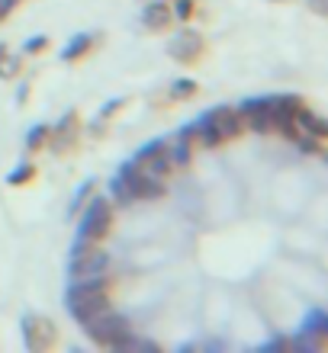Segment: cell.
<instances>
[{"instance_id":"obj_28","label":"cell","mask_w":328,"mask_h":353,"mask_svg":"<svg viewBox=\"0 0 328 353\" xmlns=\"http://www.w3.org/2000/svg\"><path fill=\"white\" fill-rule=\"evenodd\" d=\"M3 52H7V48H3V46H0V55H3Z\"/></svg>"},{"instance_id":"obj_2","label":"cell","mask_w":328,"mask_h":353,"mask_svg":"<svg viewBox=\"0 0 328 353\" xmlns=\"http://www.w3.org/2000/svg\"><path fill=\"white\" fill-rule=\"evenodd\" d=\"M110 225H113V205L110 199H90L87 203V212L81 219V228H77V238H84V241H104L106 234H110Z\"/></svg>"},{"instance_id":"obj_7","label":"cell","mask_w":328,"mask_h":353,"mask_svg":"<svg viewBox=\"0 0 328 353\" xmlns=\"http://www.w3.org/2000/svg\"><path fill=\"white\" fill-rule=\"evenodd\" d=\"M23 337H26L29 350H48V347H55L58 331L48 318L29 315V318H23Z\"/></svg>"},{"instance_id":"obj_20","label":"cell","mask_w":328,"mask_h":353,"mask_svg":"<svg viewBox=\"0 0 328 353\" xmlns=\"http://www.w3.org/2000/svg\"><path fill=\"white\" fill-rule=\"evenodd\" d=\"M197 81H187V77H180L177 84L171 87V93H174V97H177V100H187V97H197Z\"/></svg>"},{"instance_id":"obj_12","label":"cell","mask_w":328,"mask_h":353,"mask_svg":"<svg viewBox=\"0 0 328 353\" xmlns=\"http://www.w3.org/2000/svg\"><path fill=\"white\" fill-rule=\"evenodd\" d=\"M68 312H71V315L84 325V321H90V318L110 312V296H106V299H94V302H68Z\"/></svg>"},{"instance_id":"obj_16","label":"cell","mask_w":328,"mask_h":353,"mask_svg":"<svg viewBox=\"0 0 328 353\" xmlns=\"http://www.w3.org/2000/svg\"><path fill=\"white\" fill-rule=\"evenodd\" d=\"M190 158H193V148H190L184 139H177V145H174V148H168V161L174 164V168H187Z\"/></svg>"},{"instance_id":"obj_11","label":"cell","mask_w":328,"mask_h":353,"mask_svg":"<svg viewBox=\"0 0 328 353\" xmlns=\"http://www.w3.org/2000/svg\"><path fill=\"white\" fill-rule=\"evenodd\" d=\"M75 139H77V112H68L65 119L58 122V129L52 132V145H55V151H68L71 145H75Z\"/></svg>"},{"instance_id":"obj_22","label":"cell","mask_w":328,"mask_h":353,"mask_svg":"<svg viewBox=\"0 0 328 353\" xmlns=\"http://www.w3.org/2000/svg\"><path fill=\"white\" fill-rule=\"evenodd\" d=\"M122 106H126V97H119V100H110V103L104 106V110H100V119H97V122H106V119L113 116V112H119Z\"/></svg>"},{"instance_id":"obj_26","label":"cell","mask_w":328,"mask_h":353,"mask_svg":"<svg viewBox=\"0 0 328 353\" xmlns=\"http://www.w3.org/2000/svg\"><path fill=\"white\" fill-rule=\"evenodd\" d=\"M306 7L312 10V13H319V17H325L328 7H325V0H306Z\"/></svg>"},{"instance_id":"obj_3","label":"cell","mask_w":328,"mask_h":353,"mask_svg":"<svg viewBox=\"0 0 328 353\" xmlns=\"http://www.w3.org/2000/svg\"><path fill=\"white\" fill-rule=\"evenodd\" d=\"M119 176L126 180V186L132 190V196H135V203H151V199H161L164 196V180H158V176H148L142 174L135 164H122L119 168Z\"/></svg>"},{"instance_id":"obj_4","label":"cell","mask_w":328,"mask_h":353,"mask_svg":"<svg viewBox=\"0 0 328 353\" xmlns=\"http://www.w3.org/2000/svg\"><path fill=\"white\" fill-rule=\"evenodd\" d=\"M132 164H135L142 174L158 176V180H168V176L177 170L168 161V145H164V141H151V145H145V148L132 158Z\"/></svg>"},{"instance_id":"obj_17","label":"cell","mask_w":328,"mask_h":353,"mask_svg":"<svg viewBox=\"0 0 328 353\" xmlns=\"http://www.w3.org/2000/svg\"><path fill=\"white\" fill-rule=\"evenodd\" d=\"M48 139H52V129H48V125H36V129L26 135V148L42 151V148H48Z\"/></svg>"},{"instance_id":"obj_23","label":"cell","mask_w":328,"mask_h":353,"mask_svg":"<svg viewBox=\"0 0 328 353\" xmlns=\"http://www.w3.org/2000/svg\"><path fill=\"white\" fill-rule=\"evenodd\" d=\"M46 46H48V36H32L26 42V52L29 55H39V52H46Z\"/></svg>"},{"instance_id":"obj_6","label":"cell","mask_w":328,"mask_h":353,"mask_svg":"<svg viewBox=\"0 0 328 353\" xmlns=\"http://www.w3.org/2000/svg\"><path fill=\"white\" fill-rule=\"evenodd\" d=\"M106 267H110V254L100 251V244H97L94 251H87V254H77V257H71V267H68V273H71V283H77V279L104 276Z\"/></svg>"},{"instance_id":"obj_25","label":"cell","mask_w":328,"mask_h":353,"mask_svg":"<svg viewBox=\"0 0 328 353\" xmlns=\"http://www.w3.org/2000/svg\"><path fill=\"white\" fill-rule=\"evenodd\" d=\"M193 17V0H177V19Z\"/></svg>"},{"instance_id":"obj_13","label":"cell","mask_w":328,"mask_h":353,"mask_svg":"<svg viewBox=\"0 0 328 353\" xmlns=\"http://www.w3.org/2000/svg\"><path fill=\"white\" fill-rule=\"evenodd\" d=\"M171 19H174V13H171V7L164 3V0H158V3H148V7H145V26H148L151 32L168 29Z\"/></svg>"},{"instance_id":"obj_21","label":"cell","mask_w":328,"mask_h":353,"mask_svg":"<svg viewBox=\"0 0 328 353\" xmlns=\"http://www.w3.org/2000/svg\"><path fill=\"white\" fill-rule=\"evenodd\" d=\"M113 196H116L122 205H132V203H135V196H132V190L126 186V180H122V176H116V180H113Z\"/></svg>"},{"instance_id":"obj_5","label":"cell","mask_w":328,"mask_h":353,"mask_svg":"<svg viewBox=\"0 0 328 353\" xmlns=\"http://www.w3.org/2000/svg\"><path fill=\"white\" fill-rule=\"evenodd\" d=\"M203 122L213 129V135H216L219 145L229 141V139H238L242 129H244L242 116H238V110H232V106H213V110L203 116Z\"/></svg>"},{"instance_id":"obj_18","label":"cell","mask_w":328,"mask_h":353,"mask_svg":"<svg viewBox=\"0 0 328 353\" xmlns=\"http://www.w3.org/2000/svg\"><path fill=\"white\" fill-rule=\"evenodd\" d=\"M19 68H23V58L17 55H0V77H17L19 74Z\"/></svg>"},{"instance_id":"obj_9","label":"cell","mask_w":328,"mask_h":353,"mask_svg":"<svg viewBox=\"0 0 328 353\" xmlns=\"http://www.w3.org/2000/svg\"><path fill=\"white\" fill-rule=\"evenodd\" d=\"M238 116H242V122L248 125V129H254V132H273L267 97H264V100H248V103H242Z\"/></svg>"},{"instance_id":"obj_8","label":"cell","mask_w":328,"mask_h":353,"mask_svg":"<svg viewBox=\"0 0 328 353\" xmlns=\"http://www.w3.org/2000/svg\"><path fill=\"white\" fill-rule=\"evenodd\" d=\"M203 36L200 32H193V29H184L174 42H171V58L174 61H180V65H193V61H200V55H203Z\"/></svg>"},{"instance_id":"obj_10","label":"cell","mask_w":328,"mask_h":353,"mask_svg":"<svg viewBox=\"0 0 328 353\" xmlns=\"http://www.w3.org/2000/svg\"><path fill=\"white\" fill-rule=\"evenodd\" d=\"M180 139L187 141L190 148H216V145H219L216 135H213V129H209L203 119H197L193 125H187V129L180 132Z\"/></svg>"},{"instance_id":"obj_19","label":"cell","mask_w":328,"mask_h":353,"mask_svg":"<svg viewBox=\"0 0 328 353\" xmlns=\"http://www.w3.org/2000/svg\"><path fill=\"white\" fill-rule=\"evenodd\" d=\"M32 176H36V168H32V164H19V168L7 176V183L10 186H19V183H29Z\"/></svg>"},{"instance_id":"obj_14","label":"cell","mask_w":328,"mask_h":353,"mask_svg":"<svg viewBox=\"0 0 328 353\" xmlns=\"http://www.w3.org/2000/svg\"><path fill=\"white\" fill-rule=\"evenodd\" d=\"M296 125H300L306 135H316V139H325L328 135V122L322 119V116H316L309 106H302V110L296 112Z\"/></svg>"},{"instance_id":"obj_29","label":"cell","mask_w":328,"mask_h":353,"mask_svg":"<svg viewBox=\"0 0 328 353\" xmlns=\"http://www.w3.org/2000/svg\"><path fill=\"white\" fill-rule=\"evenodd\" d=\"M273 3H287V0H273Z\"/></svg>"},{"instance_id":"obj_27","label":"cell","mask_w":328,"mask_h":353,"mask_svg":"<svg viewBox=\"0 0 328 353\" xmlns=\"http://www.w3.org/2000/svg\"><path fill=\"white\" fill-rule=\"evenodd\" d=\"M13 3H17V0H0V19H3L10 10H13Z\"/></svg>"},{"instance_id":"obj_15","label":"cell","mask_w":328,"mask_h":353,"mask_svg":"<svg viewBox=\"0 0 328 353\" xmlns=\"http://www.w3.org/2000/svg\"><path fill=\"white\" fill-rule=\"evenodd\" d=\"M100 42V36H94V32H84V36H77V39H71V46L61 52V58L65 61H77V58H84L90 48Z\"/></svg>"},{"instance_id":"obj_24","label":"cell","mask_w":328,"mask_h":353,"mask_svg":"<svg viewBox=\"0 0 328 353\" xmlns=\"http://www.w3.org/2000/svg\"><path fill=\"white\" fill-rule=\"evenodd\" d=\"M90 193H94V183H84V186H81V193H77L75 205H71V212H77V209L84 205V199H87V196H90Z\"/></svg>"},{"instance_id":"obj_1","label":"cell","mask_w":328,"mask_h":353,"mask_svg":"<svg viewBox=\"0 0 328 353\" xmlns=\"http://www.w3.org/2000/svg\"><path fill=\"white\" fill-rule=\"evenodd\" d=\"M84 331H87V337L94 341V344H100V347H119L126 337L132 334L129 331V321L122 315H116V312H104V315H97V318H90V321H84Z\"/></svg>"}]
</instances>
